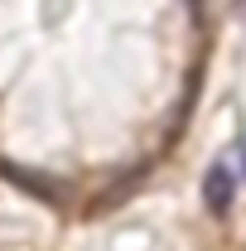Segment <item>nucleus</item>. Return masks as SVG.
<instances>
[{
  "label": "nucleus",
  "mask_w": 246,
  "mask_h": 251,
  "mask_svg": "<svg viewBox=\"0 0 246 251\" xmlns=\"http://www.w3.org/2000/svg\"><path fill=\"white\" fill-rule=\"evenodd\" d=\"M0 174H5L10 184H20L25 193H34V198H68V188H63L58 179L34 174V169H25V164H0Z\"/></svg>",
  "instance_id": "obj_2"
},
{
  "label": "nucleus",
  "mask_w": 246,
  "mask_h": 251,
  "mask_svg": "<svg viewBox=\"0 0 246 251\" xmlns=\"http://www.w3.org/2000/svg\"><path fill=\"white\" fill-rule=\"evenodd\" d=\"M203 203H208L213 218H227L232 203H237V179H232V169H227L222 159L208 164V174H203Z\"/></svg>",
  "instance_id": "obj_1"
}]
</instances>
